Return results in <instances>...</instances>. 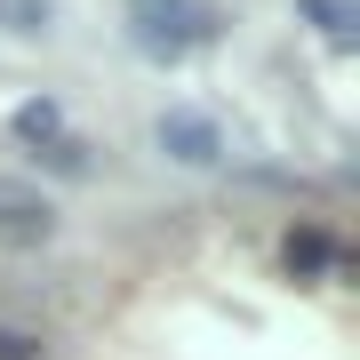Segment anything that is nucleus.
Instances as JSON below:
<instances>
[{"mask_svg":"<svg viewBox=\"0 0 360 360\" xmlns=\"http://www.w3.org/2000/svg\"><path fill=\"white\" fill-rule=\"evenodd\" d=\"M129 40L144 56H193V49H208L217 40V8L208 0H136L129 8Z\"/></svg>","mask_w":360,"mask_h":360,"instance_id":"f257e3e1","label":"nucleus"},{"mask_svg":"<svg viewBox=\"0 0 360 360\" xmlns=\"http://www.w3.org/2000/svg\"><path fill=\"white\" fill-rule=\"evenodd\" d=\"M16 136H25L49 168H65V176H80V168H89V144L65 136V112H56L49 96H40V104H16Z\"/></svg>","mask_w":360,"mask_h":360,"instance_id":"f03ea898","label":"nucleus"},{"mask_svg":"<svg viewBox=\"0 0 360 360\" xmlns=\"http://www.w3.org/2000/svg\"><path fill=\"white\" fill-rule=\"evenodd\" d=\"M49 232H56V208L40 200V184L0 176V248H40Z\"/></svg>","mask_w":360,"mask_h":360,"instance_id":"7ed1b4c3","label":"nucleus"},{"mask_svg":"<svg viewBox=\"0 0 360 360\" xmlns=\"http://www.w3.org/2000/svg\"><path fill=\"white\" fill-rule=\"evenodd\" d=\"M160 153L184 160V168H208V160H224V136H217V120H208V112L176 104V112H160Z\"/></svg>","mask_w":360,"mask_h":360,"instance_id":"20e7f679","label":"nucleus"},{"mask_svg":"<svg viewBox=\"0 0 360 360\" xmlns=\"http://www.w3.org/2000/svg\"><path fill=\"white\" fill-rule=\"evenodd\" d=\"M296 8L321 25V40L328 49H352V25H360V0H296Z\"/></svg>","mask_w":360,"mask_h":360,"instance_id":"39448f33","label":"nucleus"},{"mask_svg":"<svg viewBox=\"0 0 360 360\" xmlns=\"http://www.w3.org/2000/svg\"><path fill=\"white\" fill-rule=\"evenodd\" d=\"M281 257H288V272H328L336 264V240H328V232H288Z\"/></svg>","mask_w":360,"mask_h":360,"instance_id":"423d86ee","label":"nucleus"},{"mask_svg":"<svg viewBox=\"0 0 360 360\" xmlns=\"http://www.w3.org/2000/svg\"><path fill=\"white\" fill-rule=\"evenodd\" d=\"M0 360H32V352H25V336H8V328H0Z\"/></svg>","mask_w":360,"mask_h":360,"instance_id":"0eeeda50","label":"nucleus"}]
</instances>
